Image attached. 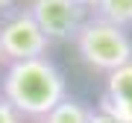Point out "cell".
<instances>
[{
	"label": "cell",
	"instance_id": "obj_1",
	"mask_svg": "<svg viewBox=\"0 0 132 123\" xmlns=\"http://www.w3.org/2000/svg\"><path fill=\"white\" fill-rule=\"evenodd\" d=\"M0 97L21 117L41 120L68 97V82L59 65L47 56L12 61V65H6L3 82H0Z\"/></svg>",
	"mask_w": 132,
	"mask_h": 123
},
{
	"label": "cell",
	"instance_id": "obj_2",
	"mask_svg": "<svg viewBox=\"0 0 132 123\" xmlns=\"http://www.w3.org/2000/svg\"><path fill=\"white\" fill-rule=\"evenodd\" d=\"M73 44L85 65L94 67V71H103V73H112L118 67H123L126 61H132L129 29H120L103 18H94V15L79 27Z\"/></svg>",
	"mask_w": 132,
	"mask_h": 123
},
{
	"label": "cell",
	"instance_id": "obj_3",
	"mask_svg": "<svg viewBox=\"0 0 132 123\" xmlns=\"http://www.w3.org/2000/svg\"><path fill=\"white\" fill-rule=\"evenodd\" d=\"M50 38L41 32V27L32 21V15L24 9H9L0 18V61H27L41 59L50 50Z\"/></svg>",
	"mask_w": 132,
	"mask_h": 123
},
{
	"label": "cell",
	"instance_id": "obj_4",
	"mask_svg": "<svg viewBox=\"0 0 132 123\" xmlns=\"http://www.w3.org/2000/svg\"><path fill=\"white\" fill-rule=\"evenodd\" d=\"M27 12L50 41H73L79 27L88 21V9L73 0H29Z\"/></svg>",
	"mask_w": 132,
	"mask_h": 123
},
{
	"label": "cell",
	"instance_id": "obj_5",
	"mask_svg": "<svg viewBox=\"0 0 132 123\" xmlns=\"http://www.w3.org/2000/svg\"><path fill=\"white\" fill-rule=\"evenodd\" d=\"M91 117V109L76 97H65L62 103L53 109L50 114H44L38 123H88Z\"/></svg>",
	"mask_w": 132,
	"mask_h": 123
},
{
	"label": "cell",
	"instance_id": "obj_6",
	"mask_svg": "<svg viewBox=\"0 0 132 123\" xmlns=\"http://www.w3.org/2000/svg\"><path fill=\"white\" fill-rule=\"evenodd\" d=\"M106 97L114 100V103L132 106V61H126L123 67L109 73L106 79Z\"/></svg>",
	"mask_w": 132,
	"mask_h": 123
},
{
	"label": "cell",
	"instance_id": "obj_7",
	"mask_svg": "<svg viewBox=\"0 0 132 123\" xmlns=\"http://www.w3.org/2000/svg\"><path fill=\"white\" fill-rule=\"evenodd\" d=\"M94 18H103L120 29H129L132 27V0H100L94 6Z\"/></svg>",
	"mask_w": 132,
	"mask_h": 123
},
{
	"label": "cell",
	"instance_id": "obj_8",
	"mask_svg": "<svg viewBox=\"0 0 132 123\" xmlns=\"http://www.w3.org/2000/svg\"><path fill=\"white\" fill-rule=\"evenodd\" d=\"M0 123H24V117H21L3 97H0Z\"/></svg>",
	"mask_w": 132,
	"mask_h": 123
},
{
	"label": "cell",
	"instance_id": "obj_9",
	"mask_svg": "<svg viewBox=\"0 0 132 123\" xmlns=\"http://www.w3.org/2000/svg\"><path fill=\"white\" fill-rule=\"evenodd\" d=\"M88 123H120L118 117H112V114H106V111H94V109H91V117H88Z\"/></svg>",
	"mask_w": 132,
	"mask_h": 123
},
{
	"label": "cell",
	"instance_id": "obj_10",
	"mask_svg": "<svg viewBox=\"0 0 132 123\" xmlns=\"http://www.w3.org/2000/svg\"><path fill=\"white\" fill-rule=\"evenodd\" d=\"M73 3H79L82 9H88V12H94V6L100 3V0H73Z\"/></svg>",
	"mask_w": 132,
	"mask_h": 123
},
{
	"label": "cell",
	"instance_id": "obj_11",
	"mask_svg": "<svg viewBox=\"0 0 132 123\" xmlns=\"http://www.w3.org/2000/svg\"><path fill=\"white\" fill-rule=\"evenodd\" d=\"M9 9H15V0H0V18H3Z\"/></svg>",
	"mask_w": 132,
	"mask_h": 123
}]
</instances>
